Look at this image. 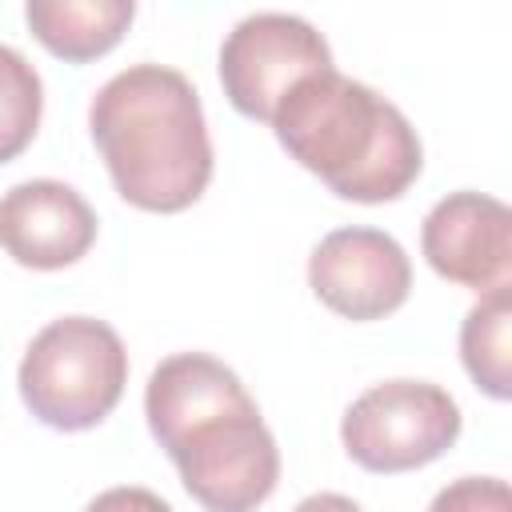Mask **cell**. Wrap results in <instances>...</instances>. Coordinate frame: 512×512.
Here are the masks:
<instances>
[{"label":"cell","instance_id":"6da1fadb","mask_svg":"<svg viewBox=\"0 0 512 512\" xmlns=\"http://www.w3.org/2000/svg\"><path fill=\"white\" fill-rule=\"evenodd\" d=\"M116 192L144 212H184L212 180V140L192 80L168 64L116 72L88 104Z\"/></svg>","mask_w":512,"mask_h":512},{"label":"cell","instance_id":"7a4b0ae2","mask_svg":"<svg viewBox=\"0 0 512 512\" xmlns=\"http://www.w3.org/2000/svg\"><path fill=\"white\" fill-rule=\"evenodd\" d=\"M268 124L300 168L352 204L404 196L424 164V148L408 116L376 88L336 68L300 80L276 104Z\"/></svg>","mask_w":512,"mask_h":512},{"label":"cell","instance_id":"3957f363","mask_svg":"<svg viewBox=\"0 0 512 512\" xmlns=\"http://www.w3.org/2000/svg\"><path fill=\"white\" fill-rule=\"evenodd\" d=\"M16 384L40 424L56 432L96 428L128 384L124 340L96 316H60L32 336Z\"/></svg>","mask_w":512,"mask_h":512},{"label":"cell","instance_id":"277c9868","mask_svg":"<svg viewBox=\"0 0 512 512\" xmlns=\"http://www.w3.org/2000/svg\"><path fill=\"white\" fill-rule=\"evenodd\" d=\"M460 404L428 380H384L360 392L344 420V452L364 472H412L440 460L460 436Z\"/></svg>","mask_w":512,"mask_h":512},{"label":"cell","instance_id":"5b68a950","mask_svg":"<svg viewBox=\"0 0 512 512\" xmlns=\"http://www.w3.org/2000/svg\"><path fill=\"white\" fill-rule=\"evenodd\" d=\"M168 460L204 512H256L280 480V448L256 404L204 420Z\"/></svg>","mask_w":512,"mask_h":512},{"label":"cell","instance_id":"8992f818","mask_svg":"<svg viewBox=\"0 0 512 512\" xmlns=\"http://www.w3.org/2000/svg\"><path fill=\"white\" fill-rule=\"evenodd\" d=\"M332 68L328 40L288 12L244 16L220 48V84L228 104L248 120H272L276 104L308 76Z\"/></svg>","mask_w":512,"mask_h":512},{"label":"cell","instance_id":"52a82bcc","mask_svg":"<svg viewBox=\"0 0 512 512\" xmlns=\"http://www.w3.org/2000/svg\"><path fill=\"white\" fill-rule=\"evenodd\" d=\"M308 288L344 320H384L412 292V260L380 228H336L308 256Z\"/></svg>","mask_w":512,"mask_h":512},{"label":"cell","instance_id":"ba28073f","mask_svg":"<svg viewBox=\"0 0 512 512\" xmlns=\"http://www.w3.org/2000/svg\"><path fill=\"white\" fill-rule=\"evenodd\" d=\"M420 252L436 276L476 288L480 296L508 284L512 272V212L484 192H452L432 204L420 228Z\"/></svg>","mask_w":512,"mask_h":512},{"label":"cell","instance_id":"9c48e42d","mask_svg":"<svg viewBox=\"0 0 512 512\" xmlns=\"http://www.w3.org/2000/svg\"><path fill=\"white\" fill-rule=\"evenodd\" d=\"M96 240L92 204L64 180H24L0 196V248L36 272L88 256Z\"/></svg>","mask_w":512,"mask_h":512},{"label":"cell","instance_id":"30bf717a","mask_svg":"<svg viewBox=\"0 0 512 512\" xmlns=\"http://www.w3.org/2000/svg\"><path fill=\"white\" fill-rule=\"evenodd\" d=\"M252 404L256 400L248 396L240 376L208 352H176L160 360L144 388L148 432L156 436L164 452H172L204 420H216V416H228Z\"/></svg>","mask_w":512,"mask_h":512},{"label":"cell","instance_id":"8fae6325","mask_svg":"<svg viewBox=\"0 0 512 512\" xmlns=\"http://www.w3.org/2000/svg\"><path fill=\"white\" fill-rule=\"evenodd\" d=\"M136 16L132 0H28L24 20L32 36L60 60L84 64L120 44Z\"/></svg>","mask_w":512,"mask_h":512},{"label":"cell","instance_id":"7c38bea8","mask_svg":"<svg viewBox=\"0 0 512 512\" xmlns=\"http://www.w3.org/2000/svg\"><path fill=\"white\" fill-rule=\"evenodd\" d=\"M512 292L508 284L484 292L460 324V360L476 388L492 400L512 396Z\"/></svg>","mask_w":512,"mask_h":512},{"label":"cell","instance_id":"4fadbf2b","mask_svg":"<svg viewBox=\"0 0 512 512\" xmlns=\"http://www.w3.org/2000/svg\"><path fill=\"white\" fill-rule=\"evenodd\" d=\"M40 112H44L40 72L28 64L24 52L0 44V164L16 160L32 144L40 128Z\"/></svg>","mask_w":512,"mask_h":512},{"label":"cell","instance_id":"5bb4252c","mask_svg":"<svg viewBox=\"0 0 512 512\" xmlns=\"http://www.w3.org/2000/svg\"><path fill=\"white\" fill-rule=\"evenodd\" d=\"M428 512H512V492L500 476H460L432 496Z\"/></svg>","mask_w":512,"mask_h":512},{"label":"cell","instance_id":"9a60e30c","mask_svg":"<svg viewBox=\"0 0 512 512\" xmlns=\"http://www.w3.org/2000/svg\"><path fill=\"white\" fill-rule=\"evenodd\" d=\"M84 512H172V504H168L164 496H156L152 488L120 484V488L100 492Z\"/></svg>","mask_w":512,"mask_h":512},{"label":"cell","instance_id":"2e32d148","mask_svg":"<svg viewBox=\"0 0 512 512\" xmlns=\"http://www.w3.org/2000/svg\"><path fill=\"white\" fill-rule=\"evenodd\" d=\"M292 512H360V504L340 492H316V496H304Z\"/></svg>","mask_w":512,"mask_h":512}]
</instances>
